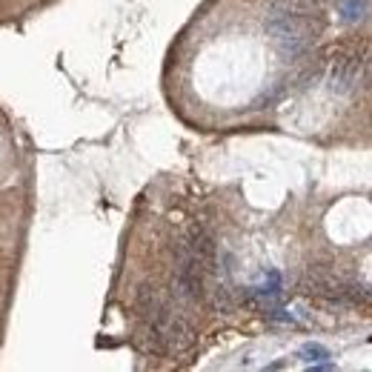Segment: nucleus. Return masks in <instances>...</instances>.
<instances>
[{
	"label": "nucleus",
	"mask_w": 372,
	"mask_h": 372,
	"mask_svg": "<svg viewBox=\"0 0 372 372\" xmlns=\"http://www.w3.org/2000/svg\"><path fill=\"white\" fill-rule=\"evenodd\" d=\"M341 12H344V18H347V21H352V23H355V21H361L364 14H367V0H347Z\"/></svg>",
	"instance_id": "20e7f679"
},
{
	"label": "nucleus",
	"mask_w": 372,
	"mask_h": 372,
	"mask_svg": "<svg viewBox=\"0 0 372 372\" xmlns=\"http://www.w3.org/2000/svg\"><path fill=\"white\" fill-rule=\"evenodd\" d=\"M278 293H281V272L278 269L269 272V281H264L261 286L252 289V295H258V298H275Z\"/></svg>",
	"instance_id": "f03ea898"
},
{
	"label": "nucleus",
	"mask_w": 372,
	"mask_h": 372,
	"mask_svg": "<svg viewBox=\"0 0 372 372\" xmlns=\"http://www.w3.org/2000/svg\"><path fill=\"white\" fill-rule=\"evenodd\" d=\"M298 355H301V361H306V364H321V361H330L332 358L330 349L321 347V344H303Z\"/></svg>",
	"instance_id": "7ed1b4c3"
},
{
	"label": "nucleus",
	"mask_w": 372,
	"mask_h": 372,
	"mask_svg": "<svg viewBox=\"0 0 372 372\" xmlns=\"http://www.w3.org/2000/svg\"><path fill=\"white\" fill-rule=\"evenodd\" d=\"M312 6L306 0H278L266 18V32L272 40L289 52H301L318 29H310Z\"/></svg>",
	"instance_id": "f257e3e1"
}]
</instances>
